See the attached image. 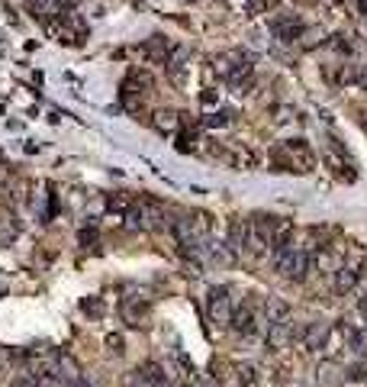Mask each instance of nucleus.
I'll use <instances>...</instances> for the list:
<instances>
[{"mask_svg": "<svg viewBox=\"0 0 367 387\" xmlns=\"http://www.w3.org/2000/svg\"><path fill=\"white\" fill-rule=\"evenodd\" d=\"M274 161L280 165V171H309L316 159H313V152L306 149L303 139H290L274 152Z\"/></svg>", "mask_w": 367, "mask_h": 387, "instance_id": "nucleus-1", "label": "nucleus"}, {"mask_svg": "<svg viewBox=\"0 0 367 387\" xmlns=\"http://www.w3.org/2000/svg\"><path fill=\"white\" fill-rule=\"evenodd\" d=\"M209 320L216 326H229L235 316V297H232V287H213L209 291Z\"/></svg>", "mask_w": 367, "mask_h": 387, "instance_id": "nucleus-2", "label": "nucleus"}, {"mask_svg": "<svg viewBox=\"0 0 367 387\" xmlns=\"http://www.w3.org/2000/svg\"><path fill=\"white\" fill-rule=\"evenodd\" d=\"M293 336H297V326H293L290 313L274 323H267V349H271V352H284L287 345L293 342Z\"/></svg>", "mask_w": 367, "mask_h": 387, "instance_id": "nucleus-3", "label": "nucleus"}, {"mask_svg": "<svg viewBox=\"0 0 367 387\" xmlns=\"http://www.w3.org/2000/svg\"><path fill=\"white\" fill-rule=\"evenodd\" d=\"M261 310L258 307H251V303H242L239 310H235V316H232V329L239 333V336H255L261 329Z\"/></svg>", "mask_w": 367, "mask_h": 387, "instance_id": "nucleus-4", "label": "nucleus"}, {"mask_svg": "<svg viewBox=\"0 0 367 387\" xmlns=\"http://www.w3.org/2000/svg\"><path fill=\"white\" fill-rule=\"evenodd\" d=\"M129 219H133V223H129L133 229H158L161 219H165V210H161L158 203L149 200V203H139V207L129 213Z\"/></svg>", "mask_w": 367, "mask_h": 387, "instance_id": "nucleus-5", "label": "nucleus"}, {"mask_svg": "<svg viewBox=\"0 0 367 387\" xmlns=\"http://www.w3.org/2000/svg\"><path fill=\"white\" fill-rule=\"evenodd\" d=\"M271 33L280 39V43H300V33H303V23L297 17H290V13H280V17H274V23H271Z\"/></svg>", "mask_w": 367, "mask_h": 387, "instance_id": "nucleus-6", "label": "nucleus"}, {"mask_svg": "<svg viewBox=\"0 0 367 387\" xmlns=\"http://www.w3.org/2000/svg\"><path fill=\"white\" fill-rule=\"evenodd\" d=\"M358 281H361V258H354V261L348 258L342 268L335 271V291L338 294H351L358 287Z\"/></svg>", "mask_w": 367, "mask_h": 387, "instance_id": "nucleus-7", "label": "nucleus"}, {"mask_svg": "<svg viewBox=\"0 0 367 387\" xmlns=\"http://www.w3.org/2000/svg\"><path fill=\"white\" fill-rule=\"evenodd\" d=\"M329 333H332V326H329V323H309V326L300 333L303 345H306V352H319V349H326Z\"/></svg>", "mask_w": 367, "mask_h": 387, "instance_id": "nucleus-8", "label": "nucleus"}, {"mask_svg": "<svg viewBox=\"0 0 367 387\" xmlns=\"http://www.w3.org/2000/svg\"><path fill=\"white\" fill-rule=\"evenodd\" d=\"M59 374H61V381H65V387H77L84 381L81 365H77L71 355H59Z\"/></svg>", "mask_w": 367, "mask_h": 387, "instance_id": "nucleus-9", "label": "nucleus"}, {"mask_svg": "<svg viewBox=\"0 0 367 387\" xmlns=\"http://www.w3.org/2000/svg\"><path fill=\"white\" fill-rule=\"evenodd\" d=\"M20 236V223L13 213H0V249H10Z\"/></svg>", "mask_w": 367, "mask_h": 387, "instance_id": "nucleus-10", "label": "nucleus"}, {"mask_svg": "<svg viewBox=\"0 0 367 387\" xmlns=\"http://www.w3.org/2000/svg\"><path fill=\"white\" fill-rule=\"evenodd\" d=\"M26 3H29V10H33L42 23L61 17V0H26Z\"/></svg>", "mask_w": 367, "mask_h": 387, "instance_id": "nucleus-11", "label": "nucleus"}, {"mask_svg": "<svg viewBox=\"0 0 367 387\" xmlns=\"http://www.w3.org/2000/svg\"><path fill=\"white\" fill-rule=\"evenodd\" d=\"M316 381H319V384H322V387H335V384H342V365H338V362H322V365H319V368H316Z\"/></svg>", "mask_w": 367, "mask_h": 387, "instance_id": "nucleus-12", "label": "nucleus"}, {"mask_svg": "<svg viewBox=\"0 0 367 387\" xmlns=\"http://www.w3.org/2000/svg\"><path fill=\"white\" fill-rule=\"evenodd\" d=\"M322 43H326V29H322V26H303V33H300V49L303 52H313Z\"/></svg>", "mask_w": 367, "mask_h": 387, "instance_id": "nucleus-13", "label": "nucleus"}, {"mask_svg": "<svg viewBox=\"0 0 367 387\" xmlns=\"http://www.w3.org/2000/svg\"><path fill=\"white\" fill-rule=\"evenodd\" d=\"M135 378L142 381L145 387H165V371L158 368L155 362H149V365H142V368L135 371Z\"/></svg>", "mask_w": 367, "mask_h": 387, "instance_id": "nucleus-14", "label": "nucleus"}, {"mask_svg": "<svg viewBox=\"0 0 367 387\" xmlns=\"http://www.w3.org/2000/svg\"><path fill=\"white\" fill-rule=\"evenodd\" d=\"M151 126L158 129V133H171L177 126V113H167V110H158L155 117H151Z\"/></svg>", "mask_w": 367, "mask_h": 387, "instance_id": "nucleus-15", "label": "nucleus"}, {"mask_svg": "<svg viewBox=\"0 0 367 387\" xmlns=\"http://www.w3.org/2000/svg\"><path fill=\"white\" fill-rule=\"evenodd\" d=\"M145 55H149V59H155V61H167V59H171V52L165 49V39H161V36H151Z\"/></svg>", "mask_w": 367, "mask_h": 387, "instance_id": "nucleus-16", "label": "nucleus"}, {"mask_svg": "<svg viewBox=\"0 0 367 387\" xmlns=\"http://www.w3.org/2000/svg\"><path fill=\"white\" fill-rule=\"evenodd\" d=\"M287 303L284 300H274V297H271V300L264 303V316H267V323H274V320H280V316H287Z\"/></svg>", "mask_w": 367, "mask_h": 387, "instance_id": "nucleus-17", "label": "nucleus"}, {"mask_svg": "<svg viewBox=\"0 0 367 387\" xmlns=\"http://www.w3.org/2000/svg\"><path fill=\"white\" fill-rule=\"evenodd\" d=\"M229 123H232V110H216V113H209V117H207V126L209 129L229 126Z\"/></svg>", "mask_w": 367, "mask_h": 387, "instance_id": "nucleus-18", "label": "nucleus"}, {"mask_svg": "<svg viewBox=\"0 0 367 387\" xmlns=\"http://www.w3.org/2000/svg\"><path fill=\"white\" fill-rule=\"evenodd\" d=\"M235 371H239L242 384H258V368L255 365H235Z\"/></svg>", "mask_w": 367, "mask_h": 387, "instance_id": "nucleus-19", "label": "nucleus"}, {"mask_svg": "<svg viewBox=\"0 0 367 387\" xmlns=\"http://www.w3.org/2000/svg\"><path fill=\"white\" fill-rule=\"evenodd\" d=\"M10 387H39V381H36L33 371H23V374H17V378L10 381Z\"/></svg>", "mask_w": 367, "mask_h": 387, "instance_id": "nucleus-20", "label": "nucleus"}, {"mask_svg": "<svg viewBox=\"0 0 367 387\" xmlns=\"http://www.w3.org/2000/svg\"><path fill=\"white\" fill-rule=\"evenodd\" d=\"M245 10H248V17H258L267 10V0H245Z\"/></svg>", "mask_w": 367, "mask_h": 387, "instance_id": "nucleus-21", "label": "nucleus"}, {"mask_svg": "<svg viewBox=\"0 0 367 387\" xmlns=\"http://www.w3.org/2000/svg\"><path fill=\"white\" fill-rule=\"evenodd\" d=\"M7 371H10V352L3 349V345H0V378H3Z\"/></svg>", "mask_w": 367, "mask_h": 387, "instance_id": "nucleus-22", "label": "nucleus"}, {"mask_svg": "<svg viewBox=\"0 0 367 387\" xmlns=\"http://www.w3.org/2000/svg\"><path fill=\"white\" fill-rule=\"evenodd\" d=\"M107 342L113 345V352H119V355H123V339H117V336H107Z\"/></svg>", "mask_w": 367, "mask_h": 387, "instance_id": "nucleus-23", "label": "nucleus"}, {"mask_svg": "<svg viewBox=\"0 0 367 387\" xmlns=\"http://www.w3.org/2000/svg\"><path fill=\"white\" fill-rule=\"evenodd\" d=\"M200 387H223V384H219L216 378H203V384H200Z\"/></svg>", "mask_w": 367, "mask_h": 387, "instance_id": "nucleus-24", "label": "nucleus"}, {"mask_svg": "<svg viewBox=\"0 0 367 387\" xmlns=\"http://www.w3.org/2000/svg\"><path fill=\"white\" fill-rule=\"evenodd\" d=\"M3 294H7V284H3V281H0V297H3Z\"/></svg>", "mask_w": 367, "mask_h": 387, "instance_id": "nucleus-25", "label": "nucleus"}, {"mask_svg": "<svg viewBox=\"0 0 367 387\" xmlns=\"http://www.w3.org/2000/svg\"><path fill=\"white\" fill-rule=\"evenodd\" d=\"M77 387H93V384H91V381H81V384H77Z\"/></svg>", "mask_w": 367, "mask_h": 387, "instance_id": "nucleus-26", "label": "nucleus"}, {"mask_svg": "<svg viewBox=\"0 0 367 387\" xmlns=\"http://www.w3.org/2000/svg\"><path fill=\"white\" fill-rule=\"evenodd\" d=\"M181 387H187V384H181Z\"/></svg>", "mask_w": 367, "mask_h": 387, "instance_id": "nucleus-27", "label": "nucleus"}]
</instances>
